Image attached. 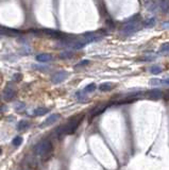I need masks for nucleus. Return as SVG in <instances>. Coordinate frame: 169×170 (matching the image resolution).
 <instances>
[{"label": "nucleus", "instance_id": "nucleus-1", "mask_svg": "<svg viewBox=\"0 0 169 170\" xmlns=\"http://www.w3.org/2000/svg\"><path fill=\"white\" fill-rule=\"evenodd\" d=\"M33 150H34L36 155L43 156V157H45V160H47V156L52 153V145L49 140H42L39 144L35 145Z\"/></svg>", "mask_w": 169, "mask_h": 170}, {"label": "nucleus", "instance_id": "nucleus-2", "mask_svg": "<svg viewBox=\"0 0 169 170\" xmlns=\"http://www.w3.org/2000/svg\"><path fill=\"white\" fill-rule=\"evenodd\" d=\"M83 118H84L83 114H82V115H75V116H73L72 118H70L67 126L64 128L63 133L64 134H73L75 132V130L78 129L79 124H81V121L83 120Z\"/></svg>", "mask_w": 169, "mask_h": 170}, {"label": "nucleus", "instance_id": "nucleus-3", "mask_svg": "<svg viewBox=\"0 0 169 170\" xmlns=\"http://www.w3.org/2000/svg\"><path fill=\"white\" fill-rule=\"evenodd\" d=\"M68 73L66 72V71H57V72H55L54 75L51 77V82L54 84H59L61 83V82H63L64 80L67 78Z\"/></svg>", "mask_w": 169, "mask_h": 170}, {"label": "nucleus", "instance_id": "nucleus-4", "mask_svg": "<svg viewBox=\"0 0 169 170\" xmlns=\"http://www.w3.org/2000/svg\"><path fill=\"white\" fill-rule=\"evenodd\" d=\"M43 32L45 33L46 35H48L49 37H53V39H65L66 36L64 33L60 32V31H57V30H50V29H45V30H43Z\"/></svg>", "mask_w": 169, "mask_h": 170}, {"label": "nucleus", "instance_id": "nucleus-5", "mask_svg": "<svg viewBox=\"0 0 169 170\" xmlns=\"http://www.w3.org/2000/svg\"><path fill=\"white\" fill-rule=\"evenodd\" d=\"M59 118H60V114H53V115H51V116H49V117L47 118V119L45 120V121L43 122V124L39 126V128H46V127H48V126H51V124H54L57 120H59Z\"/></svg>", "mask_w": 169, "mask_h": 170}, {"label": "nucleus", "instance_id": "nucleus-6", "mask_svg": "<svg viewBox=\"0 0 169 170\" xmlns=\"http://www.w3.org/2000/svg\"><path fill=\"white\" fill-rule=\"evenodd\" d=\"M0 34H1V35H6V36H14V35L20 34V32H19V31H17V30H14V29L6 28V27L0 26Z\"/></svg>", "mask_w": 169, "mask_h": 170}, {"label": "nucleus", "instance_id": "nucleus-7", "mask_svg": "<svg viewBox=\"0 0 169 170\" xmlns=\"http://www.w3.org/2000/svg\"><path fill=\"white\" fill-rule=\"evenodd\" d=\"M52 60V57L50 54H47V53H42V54H39L36 57V61L42 62V63H46V62H49Z\"/></svg>", "mask_w": 169, "mask_h": 170}, {"label": "nucleus", "instance_id": "nucleus-8", "mask_svg": "<svg viewBox=\"0 0 169 170\" xmlns=\"http://www.w3.org/2000/svg\"><path fill=\"white\" fill-rule=\"evenodd\" d=\"M14 95H15L14 91H13L11 87H6V88L4 89V91H3V98L6 100H11L13 97H14Z\"/></svg>", "mask_w": 169, "mask_h": 170}, {"label": "nucleus", "instance_id": "nucleus-9", "mask_svg": "<svg viewBox=\"0 0 169 170\" xmlns=\"http://www.w3.org/2000/svg\"><path fill=\"white\" fill-rule=\"evenodd\" d=\"M149 97L152 98V99H160V98L163 96V94H162L161 91H159V89H152V91H150L148 93Z\"/></svg>", "mask_w": 169, "mask_h": 170}, {"label": "nucleus", "instance_id": "nucleus-10", "mask_svg": "<svg viewBox=\"0 0 169 170\" xmlns=\"http://www.w3.org/2000/svg\"><path fill=\"white\" fill-rule=\"evenodd\" d=\"M114 87V84L110 83V82H105V83H102L99 85V89L101 91H108Z\"/></svg>", "mask_w": 169, "mask_h": 170}, {"label": "nucleus", "instance_id": "nucleus-11", "mask_svg": "<svg viewBox=\"0 0 169 170\" xmlns=\"http://www.w3.org/2000/svg\"><path fill=\"white\" fill-rule=\"evenodd\" d=\"M104 109H105V106H97L90 112V115H92V117H96V116H98L99 114H101Z\"/></svg>", "mask_w": 169, "mask_h": 170}, {"label": "nucleus", "instance_id": "nucleus-12", "mask_svg": "<svg viewBox=\"0 0 169 170\" xmlns=\"http://www.w3.org/2000/svg\"><path fill=\"white\" fill-rule=\"evenodd\" d=\"M48 112H49V109H47V107H37L34 111V115L43 116V115H45V114H47Z\"/></svg>", "mask_w": 169, "mask_h": 170}, {"label": "nucleus", "instance_id": "nucleus-13", "mask_svg": "<svg viewBox=\"0 0 169 170\" xmlns=\"http://www.w3.org/2000/svg\"><path fill=\"white\" fill-rule=\"evenodd\" d=\"M73 57V53L70 52V51H63V52L60 53V57L63 60H68V59H72Z\"/></svg>", "mask_w": 169, "mask_h": 170}, {"label": "nucleus", "instance_id": "nucleus-14", "mask_svg": "<svg viewBox=\"0 0 169 170\" xmlns=\"http://www.w3.org/2000/svg\"><path fill=\"white\" fill-rule=\"evenodd\" d=\"M29 128V122L27 121V120H21V121H19L18 126H17V129L19 130V131H24L26 129H28Z\"/></svg>", "mask_w": 169, "mask_h": 170}, {"label": "nucleus", "instance_id": "nucleus-15", "mask_svg": "<svg viewBox=\"0 0 169 170\" xmlns=\"http://www.w3.org/2000/svg\"><path fill=\"white\" fill-rule=\"evenodd\" d=\"M150 71H151V73H153V75H159V73L162 72V67L159 66V65H153V66L150 68Z\"/></svg>", "mask_w": 169, "mask_h": 170}, {"label": "nucleus", "instance_id": "nucleus-16", "mask_svg": "<svg viewBox=\"0 0 169 170\" xmlns=\"http://www.w3.org/2000/svg\"><path fill=\"white\" fill-rule=\"evenodd\" d=\"M155 24V18L154 17H150V18L146 19L144 22V26L145 27H153Z\"/></svg>", "mask_w": 169, "mask_h": 170}, {"label": "nucleus", "instance_id": "nucleus-17", "mask_svg": "<svg viewBox=\"0 0 169 170\" xmlns=\"http://www.w3.org/2000/svg\"><path fill=\"white\" fill-rule=\"evenodd\" d=\"M96 89V84L92 83V84H88L85 88L83 89V93H92Z\"/></svg>", "mask_w": 169, "mask_h": 170}, {"label": "nucleus", "instance_id": "nucleus-18", "mask_svg": "<svg viewBox=\"0 0 169 170\" xmlns=\"http://www.w3.org/2000/svg\"><path fill=\"white\" fill-rule=\"evenodd\" d=\"M169 51V42H165V44H163L161 47H160L159 49V52L160 53H164V52H168Z\"/></svg>", "mask_w": 169, "mask_h": 170}, {"label": "nucleus", "instance_id": "nucleus-19", "mask_svg": "<svg viewBox=\"0 0 169 170\" xmlns=\"http://www.w3.org/2000/svg\"><path fill=\"white\" fill-rule=\"evenodd\" d=\"M23 142V138L20 137V136H17V137H15L14 139H13V145L14 146H19V145Z\"/></svg>", "mask_w": 169, "mask_h": 170}, {"label": "nucleus", "instance_id": "nucleus-20", "mask_svg": "<svg viewBox=\"0 0 169 170\" xmlns=\"http://www.w3.org/2000/svg\"><path fill=\"white\" fill-rule=\"evenodd\" d=\"M15 107H16V109L18 112L24 111V103H23V102H18V103L15 104Z\"/></svg>", "mask_w": 169, "mask_h": 170}, {"label": "nucleus", "instance_id": "nucleus-21", "mask_svg": "<svg viewBox=\"0 0 169 170\" xmlns=\"http://www.w3.org/2000/svg\"><path fill=\"white\" fill-rule=\"evenodd\" d=\"M150 84L153 85V86H156V85H161V80H159V79H152L150 81Z\"/></svg>", "mask_w": 169, "mask_h": 170}, {"label": "nucleus", "instance_id": "nucleus-22", "mask_svg": "<svg viewBox=\"0 0 169 170\" xmlns=\"http://www.w3.org/2000/svg\"><path fill=\"white\" fill-rule=\"evenodd\" d=\"M88 64H90V61H88V60H84V61H81V62H80V63L78 64L75 67H79V66H85V65H88Z\"/></svg>", "mask_w": 169, "mask_h": 170}, {"label": "nucleus", "instance_id": "nucleus-23", "mask_svg": "<svg viewBox=\"0 0 169 170\" xmlns=\"http://www.w3.org/2000/svg\"><path fill=\"white\" fill-rule=\"evenodd\" d=\"M152 60H154L153 57H144L141 59H139V61H152Z\"/></svg>", "mask_w": 169, "mask_h": 170}, {"label": "nucleus", "instance_id": "nucleus-24", "mask_svg": "<svg viewBox=\"0 0 169 170\" xmlns=\"http://www.w3.org/2000/svg\"><path fill=\"white\" fill-rule=\"evenodd\" d=\"M13 79H14L15 81H19V80L21 79V75L20 73H15L14 77H13Z\"/></svg>", "mask_w": 169, "mask_h": 170}, {"label": "nucleus", "instance_id": "nucleus-25", "mask_svg": "<svg viewBox=\"0 0 169 170\" xmlns=\"http://www.w3.org/2000/svg\"><path fill=\"white\" fill-rule=\"evenodd\" d=\"M162 84L169 85V79H164V80H161V85H162Z\"/></svg>", "mask_w": 169, "mask_h": 170}, {"label": "nucleus", "instance_id": "nucleus-26", "mask_svg": "<svg viewBox=\"0 0 169 170\" xmlns=\"http://www.w3.org/2000/svg\"><path fill=\"white\" fill-rule=\"evenodd\" d=\"M162 27H163V28H165V29H168L169 28V21L163 22V24H162Z\"/></svg>", "mask_w": 169, "mask_h": 170}, {"label": "nucleus", "instance_id": "nucleus-27", "mask_svg": "<svg viewBox=\"0 0 169 170\" xmlns=\"http://www.w3.org/2000/svg\"><path fill=\"white\" fill-rule=\"evenodd\" d=\"M0 154H1V149H0Z\"/></svg>", "mask_w": 169, "mask_h": 170}]
</instances>
